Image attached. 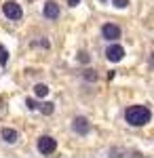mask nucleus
<instances>
[{
  "label": "nucleus",
  "mask_w": 154,
  "mask_h": 158,
  "mask_svg": "<svg viewBox=\"0 0 154 158\" xmlns=\"http://www.w3.org/2000/svg\"><path fill=\"white\" fill-rule=\"evenodd\" d=\"M150 120H152V110L148 106L137 103V106H129L125 110V122L129 127H146Z\"/></svg>",
  "instance_id": "f257e3e1"
},
{
  "label": "nucleus",
  "mask_w": 154,
  "mask_h": 158,
  "mask_svg": "<svg viewBox=\"0 0 154 158\" xmlns=\"http://www.w3.org/2000/svg\"><path fill=\"white\" fill-rule=\"evenodd\" d=\"M2 15H4L9 21H21V19H24V9H21L19 2L6 0V2H2Z\"/></svg>",
  "instance_id": "f03ea898"
},
{
  "label": "nucleus",
  "mask_w": 154,
  "mask_h": 158,
  "mask_svg": "<svg viewBox=\"0 0 154 158\" xmlns=\"http://www.w3.org/2000/svg\"><path fill=\"white\" fill-rule=\"evenodd\" d=\"M36 150H38L42 156H53L55 150H57V139L51 137V135H42V137H38V141H36Z\"/></svg>",
  "instance_id": "7ed1b4c3"
},
{
  "label": "nucleus",
  "mask_w": 154,
  "mask_h": 158,
  "mask_svg": "<svg viewBox=\"0 0 154 158\" xmlns=\"http://www.w3.org/2000/svg\"><path fill=\"white\" fill-rule=\"evenodd\" d=\"M72 131L78 135V137H87V135L93 131V124H91V120L87 116H76L72 120Z\"/></svg>",
  "instance_id": "20e7f679"
},
{
  "label": "nucleus",
  "mask_w": 154,
  "mask_h": 158,
  "mask_svg": "<svg viewBox=\"0 0 154 158\" xmlns=\"http://www.w3.org/2000/svg\"><path fill=\"white\" fill-rule=\"evenodd\" d=\"M101 38L108 40V42H118L120 38H122V30H120V25L116 23H104L101 25Z\"/></svg>",
  "instance_id": "39448f33"
},
{
  "label": "nucleus",
  "mask_w": 154,
  "mask_h": 158,
  "mask_svg": "<svg viewBox=\"0 0 154 158\" xmlns=\"http://www.w3.org/2000/svg\"><path fill=\"white\" fill-rule=\"evenodd\" d=\"M104 55H106V59L110 61V63H118V61L125 59V49L120 47L118 42H110Z\"/></svg>",
  "instance_id": "423d86ee"
},
{
  "label": "nucleus",
  "mask_w": 154,
  "mask_h": 158,
  "mask_svg": "<svg viewBox=\"0 0 154 158\" xmlns=\"http://www.w3.org/2000/svg\"><path fill=\"white\" fill-rule=\"evenodd\" d=\"M42 15H45V19H49V21H57L61 17V6L55 0H47L45 6H42Z\"/></svg>",
  "instance_id": "0eeeda50"
},
{
  "label": "nucleus",
  "mask_w": 154,
  "mask_h": 158,
  "mask_svg": "<svg viewBox=\"0 0 154 158\" xmlns=\"http://www.w3.org/2000/svg\"><path fill=\"white\" fill-rule=\"evenodd\" d=\"M0 139H2V143H6V146H15V143L19 141V133H17L15 129L4 127V129L0 131Z\"/></svg>",
  "instance_id": "6e6552de"
},
{
  "label": "nucleus",
  "mask_w": 154,
  "mask_h": 158,
  "mask_svg": "<svg viewBox=\"0 0 154 158\" xmlns=\"http://www.w3.org/2000/svg\"><path fill=\"white\" fill-rule=\"evenodd\" d=\"M83 78L87 80V82H97V80H99V74L95 72L93 68H87V70L83 72Z\"/></svg>",
  "instance_id": "1a4fd4ad"
},
{
  "label": "nucleus",
  "mask_w": 154,
  "mask_h": 158,
  "mask_svg": "<svg viewBox=\"0 0 154 158\" xmlns=\"http://www.w3.org/2000/svg\"><path fill=\"white\" fill-rule=\"evenodd\" d=\"M34 95H36V97H47V95H49V86L42 85V82L34 85Z\"/></svg>",
  "instance_id": "9d476101"
},
{
  "label": "nucleus",
  "mask_w": 154,
  "mask_h": 158,
  "mask_svg": "<svg viewBox=\"0 0 154 158\" xmlns=\"http://www.w3.org/2000/svg\"><path fill=\"white\" fill-rule=\"evenodd\" d=\"M40 112L45 114V116H51L53 112H55V103H51V101H45V103H40Z\"/></svg>",
  "instance_id": "9b49d317"
},
{
  "label": "nucleus",
  "mask_w": 154,
  "mask_h": 158,
  "mask_svg": "<svg viewBox=\"0 0 154 158\" xmlns=\"http://www.w3.org/2000/svg\"><path fill=\"white\" fill-rule=\"evenodd\" d=\"M76 59H78V63H83V65H89V63H91V55H89L87 51H78Z\"/></svg>",
  "instance_id": "f8f14e48"
},
{
  "label": "nucleus",
  "mask_w": 154,
  "mask_h": 158,
  "mask_svg": "<svg viewBox=\"0 0 154 158\" xmlns=\"http://www.w3.org/2000/svg\"><path fill=\"white\" fill-rule=\"evenodd\" d=\"M6 63H9V51H6V47H2V44H0V65L4 68Z\"/></svg>",
  "instance_id": "ddd939ff"
},
{
  "label": "nucleus",
  "mask_w": 154,
  "mask_h": 158,
  "mask_svg": "<svg viewBox=\"0 0 154 158\" xmlns=\"http://www.w3.org/2000/svg\"><path fill=\"white\" fill-rule=\"evenodd\" d=\"M25 106H28V110H30V112H36V110L40 108V103H38V101H34L32 97L25 99Z\"/></svg>",
  "instance_id": "4468645a"
},
{
  "label": "nucleus",
  "mask_w": 154,
  "mask_h": 158,
  "mask_svg": "<svg viewBox=\"0 0 154 158\" xmlns=\"http://www.w3.org/2000/svg\"><path fill=\"white\" fill-rule=\"evenodd\" d=\"M129 2L131 0H112V6H114V9H127Z\"/></svg>",
  "instance_id": "2eb2a0df"
},
{
  "label": "nucleus",
  "mask_w": 154,
  "mask_h": 158,
  "mask_svg": "<svg viewBox=\"0 0 154 158\" xmlns=\"http://www.w3.org/2000/svg\"><path fill=\"white\" fill-rule=\"evenodd\" d=\"M80 4V0H68V6H78Z\"/></svg>",
  "instance_id": "dca6fc26"
},
{
  "label": "nucleus",
  "mask_w": 154,
  "mask_h": 158,
  "mask_svg": "<svg viewBox=\"0 0 154 158\" xmlns=\"http://www.w3.org/2000/svg\"><path fill=\"white\" fill-rule=\"evenodd\" d=\"M150 65H154V53H152V57H150Z\"/></svg>",
  "instance_id": "f3484780"
},
{
  "label": "nucleus",
  "mask_w": 154,
  "mask_h": 158,
  "mask_svg": "<svg viewBox=\"0 0 154 158\" xmlns=\"http://www.w3.org/2000/svg\"><path fill=\"white\" fill-rule=\"evenodd\" d=\"M97 2H101V4H106V2H108V0H97Z\"/></svg>",
  "instance_id": "a211bd4d"
}]
</instances>
